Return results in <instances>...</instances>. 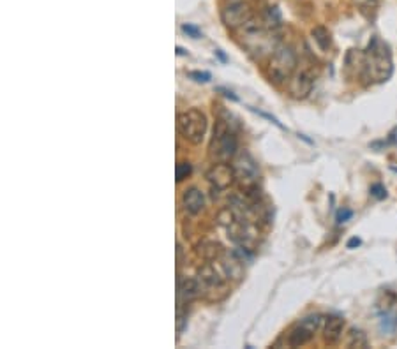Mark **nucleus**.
I'll use <instances>...</instances> for the list:
<instances>
[{"label": "nucleus", "mask_w": 397, "mask_h": 349, "mask_svg": "<svg viewBox=\"0 0 397 349\" xmlns=\"http://www.w3.org/2000/svg\"><path fill=\"white\" fill-rule=\"evenodd\" d=\"M373 194H375L376 198H385L387 191L382 187V185H375V187H373Z\"/></svg>", "instance_id": "nucleus-23"}, {"label": "nucleus", "mask_w": 397, "mask_h": 349, "mask_svg": "<svg viewBox=\"0 0 397 349\" xmlns=\"http://www.w3.org/2000/svg\"><path fill=\"white\" fill-rule=\"evenodd\" d=\"M359 244H360L359 238H352V240L348 242V247H355V245H359Z\"/></svg>", "instance_id": "nucleus-26"}, {"label": "nucleus", "mask_w": 397, "mask_h": 349, "mask_svg": "<svg viewBox=\"0 0 397 349\" xmlns=\"http://www.w3.org/2000/svg\"><path fill=\"white\" fill-rule=\"evenodd\" d=\"M198 282H200L201 293L208 298V300H219L226 295V282L224 277L219 274L216 267L212 265H205L198 275Z\"/></svg>", "instance_id": "nucleus-6"}, {"label": "nucleus", "mask_w": 397, "mask_h": 349, "mask_svg": "<svg viewBox=\"0 0 397 349\" xmlns=\"http://www.w3.org/2000/svg\"><path fill=\"white\" fill-rule=\"evenodd\" d=\"M350 217H352V210H341L339 215H337V221L344 222L346 219H350Z\"/></svg>", "instance_id": "nucleus-24"}, {"label": "nucleus", "mask_w": 397, "mask_h": 349, "mask_svg": "<svg viewBox=\"0 0 397 349\" xmlns=\"http://www.w3.org/2000/svg\"><path fill=\"white\" fill-rule=\"evenodd\" d=\"M191 173H193V166H191V162H187V161H180L177 164V168H175V177H177V182H184L185 178L189 177Z\"/></svg>", "instance_id": "nucleus-19"}, {"label": "nucleus", "mask_w": 397, "mask_h": 349, "mask_svg": "<svg viewBox=\"0 0 397 349\" xmlns=\"http://www.w3.org/2000/svg\"><path fill=\"white\" fill-rule=\"evenodd\" d=\"M314 86V76L309 71H299L290 78V85H288V91L295 99H306L307 95L313 92Z\"/></svg>", "instance_id": "nucleus-11"}, {"label": "nucleus", "mask_w": 397, "mask_h": 349, "mask_svg": "<svg viewBox=\"0 0 397 349\" xmlns=\"http://www.w3.org/2000/svg\"><path fill=\"white\" fill-rule=\"evenodd\" d=\"M207 178L216 191H226L228 187L233 185V182H237L235 180L233 166H228L226 162H217V164L212 166L207 173Z\"/></svg>", "instance_id": "nucleus-10"}, {"label": "nucleus", "mask_w": 397, "mask_h": 349, "mask_svg": "<svg viewBox=\"0 0 397 349\" xmlns=\"http://www.w3.org/2000/svg\"><path fill=\"white\" fill-rule=\"evenodd\" d=\"M177 52H178V55H187V53H185V52H184V49H182V48H180V46H178V48H177Z\"/></svg>", "instance_id": "nucleus-27"}, {"label": "nucleus", "mask_w": 397, "mask_h": 349, "mask_svg": "<svg viewBox=\"0 0 397 349\" xmlns=\"http://www.w3.org/2000/svg\"><path fill=\"white\" fill-rule=\"evenodd\" d=\"M238 38L242 42L244 48L254 56V59H261L267 53H272L277 48L276 42V32H274V26H270L269 23L261 20H249L244 26L238 29Z\"/></svg>", "instance_id": "nucleus-1"}, {"label": "nucleus", "mask_w": 397, "mask_h": 349, "mask_svg": "<svg viewBox=\"0 0 397 349\" xmlns=\"http://www.w3.org/2000/svg\"><path fill=\"white\" fill-rule=\"evenodd\" d=\"M177 295H178V307H184L185 304H191L194 298H198L201 295L198 279H187V277L178 279Z\"/></svg>", "instance_id": "nucleus-12"}, {"label": "nucleus", "mask_w": 397, "mask_h": 349, "mask_svg": "<svg viewBox=\"0 0 397 349\" xmlns=\"http://www.w3.org/2000/svg\"><path fill=\"white\" fill-rule=\"evenodd\" d=\"M311 36H313V41L316 42L318 48L322 49V52H329L330 46H332V36H330V32L327 31L325 26H314L313 31H311Z\"/></svg>", "instance_id": "nucleus-16"}, {"label": "nucleus", "mask_w": 397, "mask_h": 349, "mask_svg": "<svg viewBox=\"0 0 397 349\" xmlns=\"http://www.w3.org/2000/svg\"><path fill=\"white\" fill-rule=\"evenodd\" d=\"M297 69V55L290 46H277L270 56L267 65V75L270 82L276 85H283L293 76Z\"/></svg>", "instance_id": "nucleus-3"}, {"label": "nucleus", "mask_w": 397, "mask_h": 349, "mask_svg": "<svg viewBox=\"0 0 397 349\" xmlns=\"http://www.w3.org/2000/svg\"><path fill=\"white\" fill-rule=\"evenodd\" d=\"M353 4H355L362 13H371L378 9L380 0H353Z\"/></svg>", "instance_id": "nucleus-20"}, {"label": "nucleus", "mask_w": 397, "mask_h": 349, "mask_svg": "<svg viewBox=\"0 0 397 349\" xmlns=\"http://www.w3.org/2000/svg\"><path fill=\"white\" fill-rule=\"evenodd\" d=\"M210 154L217 162H228L237 154V136L223 121L217 122L210 143Z\"/></svg>", "instance_id": "nucleus-5"}, {"label": "nucleus", "mask_w": 397, "mask_h": 349, "mask_svg": "<svg viewBox=\"0 0 397 349\" xmlns=\"http://www.w3.org/2000/svg\"><path fill=\"white\" fill-rule=\"evenodd\" d=\"M177 261H178V265H180V261H182V247H180V244L177 245Z\"/></svg>", "instance_id": "nucleus-25"}, {"label": "nucleus", "mask_w": 397, "mask_h": 349, "mask_svg": "<svg viewBox=\"0 0 397 349\" xmlns=\"http://www.w3.org/2000/svg\"><path fill=\"white\" fill-rule=\"evenodd\" d=\"M323 318L322 316H307L304 318L300 323H297L293 327V330L288 334L286 344L291 348H299V346L307 344L309 341H313V337L316 335V332L322 328Z\"/></svg>", "instance_id": "nucleus-9"}, {"label": "nucleus", "mask_w": 397, "mask_h": 349, "mask_svg": "<svg viewBox=\"0 0 397 349\" xmlns=\"http://www.w3.org/2000/svg\"><path fill=\"white\" fill-rule=\"evenodd\" d=\"M233 171H235V180L246 189H253L258 184V178H260V168H258L256 161L253 159V155H249L247 152L238 154L233 161Z\"/></svg>", "instance_id": "nucleus-8"}, {"label": "nucleus", "mask_w": 397, "mask_h": 349, "mask_svg": "<svg viewBox=\"0 0 397 349\" xmlns=\"http://www.w3.org/2000/svg\"><path fill=\"white\" fill-rule=\"evenodd\" d=\"M362 78L367 83H383L392 76L394 62L389 46L380 39H373L362 56Z\"/></svg>", "instance_id": "nucleus-2"}, {"label": "nucleus", "mask_w": 397, "mask_h": 349, "mask_svg": "<svg viewBox=\"0 0 397 349\" xmlns=\"http://www.w3.org/2000/svg\"><path fill=\"white\" fill-rule=\"evenodd\" d=\"M344 332V319L341 316H329L323 321V341L334 346L341 341Z\"/></svg>", "instance_id": "nucleus-13"}, {"label": "nucleus", "mask_w": 397, "mask_h": 349, "mask_svg": "<svg viewBox=\"0 0 397 349\" xmlns=\"http://www.w3.org/2000/svg\"><path fill=\"white\" fill-rule=\"evenodd\" d=\"M221 265H223V270H224V275H226L228 279H240L242 277V272H244V267H242V259L237 258V254H226L223 256V259H221Z\"/></svg>", "instance_id": "nucleus-15"}, {"label": "nucleus", "mask_w": 397, "mask_h": 349, "mask_svg": "<svg viewBox=\"0 0 397 349\" xmlns=\"http://www.w3.org/2000/svg\"><path fill=\"white\" fill-rule=\"evenodd\" d=\"M367 335L364 334L362 330H359V328H352L348 334V337H346V346L348 348H357V349H364L367 348Z\"/></svg>", "instance_id": "nucleus-17"}, {"label": "nucleus", "mask_w": 397, "mask_h": 349, "mask_svg": "<svg viewBox=\"0 0 397 349\" xmlns=\"http://www.w3.org/2000/svg\"><path fill=\"white\" fill-rule=\"evenodd\" d=\"M189 76H191V78H193V79H196V82H203V83L210 82V72L193 71V72H189Z\"/></svg>", "instance_id": "nucleus-21"}, {"label": "nucleus", "mask_w": 397, "mask_h": 349, "mask_svg": "<svg viewBox=\"0 0 397 349\" xmlns=\"http://www.w3.org/2000/svg\"><path fill=\"white\" fill-rule=\"evenodd\" d=\"M200 254L203 256L205 259H216L223 254V251H221V245L208 244L207 242V244L200 245Z\"/></svg>", "instance_id": "nucleus-18"}, {"label": "nucleus", "mask_w": 397, "mask_h": 349, "mask_svg": "<svg viewBox=\"0 0 397 349\" xmlns=\"http://www.w3.org/2000/svg\"><path fill=\"white\" fill-rule=\"evenodd\" d=\"M182 207L185 208V212H189V214H200L205 208L203 192L196 187H191L187 189V191H184V194H182Z\"/></svg>", "instance_id": "nucleus-14"}, {"label": "nucleus", "mask_w": 397, "mask_h": 349, "mask_svg": "<svg viewBox=\"0 0 397 349\" xmlns=\"http://www.w3.org/2000/svg\"><path fill=\"white\" fill-rule=\"evenodd\" d=\"M182 31H184V32H185V34H189V36H191V38H193V39H200V38H201L200 31H198L196 26L189 25V23H187V25H184V26H182Z\"/></svg>", "instance_id": "nucleus-22"}, {"label": "nucleus", "mask_w": 397, "mask_h": 349, "mask_svg": "<svg viewBox=\"0 0 397 349\" xmlns=\"http://www.w3.org/2000/svg\"><path fill=\"white\" fill-rule=\"evenodd\" d=\"M253 18V9L244 0H231L230 4H226L221 9V20H223L224 26L230 29V31H238L240 26H244Z\"/></svg>", "instance_id": "nucleus-7"}, {"label": "nucleus", "mask_w": 397, "mask_h": 349, "mask_svg": "<svg viewBox=\"0 0 397 349\" xmlns=\"http://www.w3.org/2000/svg\"><path fill=\"white\" fill-rule=\"evenodd\" d=\"M208 122L207 115L200 109H187L177 115V131L185 141L193 143V145H200L207 132Z\"/></svg>", "instance_id": "nucleus-4"}]
</instances>
